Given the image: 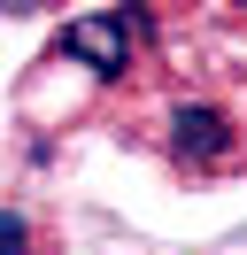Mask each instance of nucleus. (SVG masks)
Segmentation results:
<instances>
[{
  "label": "nucleus",
  "mask_w": 247,
  "mask_h": 255,
  "mask_svg": "<svg viewBox=\"0 0 247 255\" xmlns=\"http://www.w3.org/2000/svg\"><path fill=\"white\" fill-rule=\"evenodd\" d=\"M232 147H240V131H232L224 109H209V101H178L170 109V155L178 162H224Z\"/></svg>",
  "instance_id": "f03ea898"
},
{
  "label": "nucleus",
  "mask_w": 247,
  "mask_h": 255,
  "mask_svg": "<svg viewBox=\"0 0 247 255\" xmlns=\"http://www.w3.org/2000/svg\"><path fill=\"white\" fill-rule=\"evenodd\" d=\"M62 54L93 78H131V16H77L62 31Z\"/></svg>",
  "instance_id": "f257e3e1"
},
{
  "label": "nucleus",
  "mask_w": 247,
  "mask_h": 255,
  "mask_svg": "<svg viewBox=\"0 0 247 255\" xmlns=\"http://www.w3.org/2000/svg\"><path fill=\"white\" fill-rule=\"evenodd\" d=\"M0 255H31V224L15 209H0Z\"/></svg>",
  "instance_id": "7ed1b4c3"
},
{
  "label": "nucleus",
  "mask_w": 247,
  "mask_h": 255,
  "mask_svg": "<svg viewBox=\"0 0 247 255\" xmlns=\"http://www.w3.org/2000/svg\"><path fill=\"white\" fill-rule=\"evenodd\" d=\"M0 8H15V16H23V8H39V0H0Z\"/></svg>",
  "instance_id": "20e7f679"
},
{
  "label": "nucleus",
  "mask_w": 247,
  "mask_h": 255,
  "mask_svg": "<svg viewBox=\"0 0 247 255\" xmlns=\"http://www.w3.org/2000/svg\"><path fill=\"white\" fill-rule=\"evenodd\" d=\"M232 8H247V0H232Z\"/></svg>",
  "instance_id": "39448f33"
}]
</instances>
